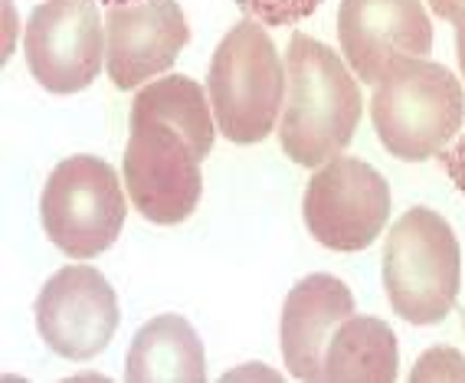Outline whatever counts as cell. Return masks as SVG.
Listing matches in <instances>:
<instances>
[{
    "mask_svg": "<svg viewBox=\"0 0 465 383\" xmlns=\"http://www.w3.org/2000/svg\"><path fill=\"white\" fill-rule=\"evenodd\" d=\"M213 118L191 75L144 85L132 102L125 187L134 210L161 226L183 223L200 203V161L213 151Z\"/></svg>",
    "mask_w": 465,
    "mask_h": 383,
    "instance_id": "cell-1",
    "label": "cell"
},
{
    "mask_svg": "<svg viewBox=\"0 0 465 383\" xmlns=\"http://www.w3.org/2000/svg\"><path fill=\"white\" fill-rule=\"evenodd\" d=\"M285 102L279 144L285 158L318 167L338 158L361 125V85L344 59L305 34L289 40L285 56Z\"/></svg>",
    "mask_w": 465,
    "mask_h": 383,
    "instance_id": "cell-2",
    "label": "cell"
},
{
    "mask_svg": "<svg viewBox=\"0 0 465 383\" xmlns=\"http://www.w3.org/2000/svg\"><path fill=\"white\" fill-rule=\"evenodd\" d=\"M377 138L393 158L426 161L449 148L462 132V83L440 63L403 56L381 75L371 99Z\"/></svg>",
    "mask_w": 465,
    "mask_h": 383,
    "instance_id": "cell-3",
    "label": "cell"
},
{
    "mask_svg": "<svg viewBox=\"0 0 465 383\" xmlns=\"http://www.w3.org/2000/svg\"><path fill=\"white\" fill-rule=\"evenodd\" d=\"M462 285V252L452 226L430 207H413L393 223L383 250V289L410 325H440Z\"/></svg>",
    "mask_w": 465,
    "mask_h": 383,
    "instance_id": "cell-4",
    "label": "cell"
},
{
    "mask_svg": "<svg viewBox=\"0 0 465 383\" xmlns=\"http://www.w3.org/2000/svg\"><path fill=\"white\" fill-rule=\"evenodd\" d=\"M210 105L216 128L232 144H259L279 122L285 95L282 59L266 26L240 20L210 59Z\"/></svg>",
    "mask_w": 465,
    "mask_h": 383,
    "instance_id": "cell-5",
    "label": "cell"
},
{
    "mask_svg": "<svg viewBox=\"0 0 465 383\" xmlns=\"http://www.w3.org/2000/svg\"><path fill=\"white\" fill-rule=\"evenodd\" d=\"M125 191L115 167L92 154L59 161L40 197V220L56 250L73 259L105 252L125 226Z\"/></svg>",
    "mask_w": 465,
    "mask_h": 383,
    "instance_id": "cell-6",
    "label": "cell"
},
{
    "mask_svg": "<svg viewBox=\"0 0 465 383\" xmlns=\"http://www.w3.org/2000/svg\"><path fill=\"white\" fill-rule=\"evenodd\" d=\"M302 213L308 233L328 250H367L391 217V183L364 161L331 158L308 181Z\"/></svg>",
    "mask_w": 465,
    "mask_h": 383,
    "instance_id": "cell-7",
    "label": "cell"
},
{
    "mask_svg": "<svg viewBox=\"0 0 465 383\" xmlns=\"http://www.w3.org/2000/svg\"><path fill=\"white\" fill-rule=\"evenodd\" d=\"M26 66L46 92L73 95L99 79L105 26L95 0H46L34 7L24 34Z\"/></svg>",
    "mask_w": 465,
    "mask_h": 383,
    "instance_id": "cell-8",
    "label": "cell"
},
{
    "mask_svg": "<svg viewBox=\"0 0 465 383\" xmlns=\"http://www.w3.org/2000/svg\"><path fill=\"white\" fill-rule=\"evenodd\" d=\"M34 315L36 331L53 354L92 360L108 348L118 328V299L99 269L66 266L43 285Z\"/></svg>",
    "mask_w": 465,
    "mask_h": 383,
    "instance_id": "cell-9",
    "label": "cell"
},
{
    "mask_svg": "<svg viewBox=\"0 0 465 383\" xmlns=\"http://www.w3.org/2000/svg\"><path fill=\"white\" fill-rule=\"evenodd\" d=\"M338 40L354 75L377 85L391 63L432 50V24L423 0H341Z\"/></svg>",
    "mask_w": 465,
    "mask_h": 383,
    "instance_id": "cell-10",
    "label": "cell"
},
{
    "mask_svg": "<svg viewBox=\"0 0 465 383\" xmlns=\"http://www.w3.org/2000/svg\"><path fill=\"white\" fill-rule=\"evenodd\" d=\"M191 40L177 0H142L105 14V69L115 89H138L167 73Z\"/></svg>",
    "mask_w": 465,
    "mask_h": 383,
    "instance_id": "cell-11",
    "label": "cell"
},
{
    "mask_svg": "<svg viewBox=\"0 0 465 383\" xmlns=\"http://www.w3.org/2000/svg\"><path fill=\"white\" fill-rule=\"evenodd\" d=\"M351 315L354 295L334 275L315 272L292 289L282 309V358L295 380H324V350Z\"/></svg>",
    "mask_w": 465,
    "mask_h": 383,
    "instance_id": "cell-12",
    "label": "cell"
},
{
    "mask_svg": "<svg viewBox=\"0 0 465 383\" xmlns=\"http://www.w3.org/2000/svg\"><path fill=\"white\" fill-rule=\"evenodd\" d=\"M125 377L132 383H200L207 380L203 344L183 318L161 315L134 334Z\"/></svg>",
    "mask_w": 465,
    "mask_h": 383,
    "instance_id": "cell-13",
    "label": "cell"
},
{
    "mask_svg": "<svg viewBox=\"0 0 465 383\" xmlns=\"http://www.w3.org/2000/svg\"><path fill=\"white\" fill-rule=\"evenodd\" d=\"M397 367V334L381 318H344L324 350L328 383H393Z\"/></svg>",
    "mask_w": 465,
    "mask_h": 383,
    "instance_id": "cell-14",
    "label": "cell"
},
{
    "mask_svg": "<svg viewBox=\"0 0 465 383\" xmlns=\"http://www.w3.org/2000/svg\"><path fill=\"white\" fill-rule=\"evenodd\" d=\"M236 7L262 26H295L322 7V0H236Z\"/></svg>",
    "mask_w": 465,
    "mask_h": 383,
    "instance_id": "cell-15",
    "label": "cell"
},
{
    "mask_svg": "<svg viewBox=\"0 0 465 383\" xmlns=\"http://www.w3.org/2000/svg\"><path fill=\"white\" fill-rule=\"evenodd\" d=\"M440 158H442V167H446L449 181L456 183V191L465 197V134L452 144V148L442 151Z\"/></svg>",
    "mask_w": 465,
    "mask_h": 383,
    "instance_id": "cell-16",
    "label": "cell"
},
{
    "mask_svg": "<svg viewBox=\"0 0 465 383\" xmlns=\"http://www.w3.org/2000/svg\"><path fill=\"white\" fill-rule=\"evenodd\" d=\"M430 7H432L436 17L452 20V24H456V20L465 14V0H430Z\"/></svg>",
    "mask_w": 465,
    "mask_h": 383,
    "instance_id": "cell-17",
    "label": "cell"
},
{
    "mask_svg": "<svg viewBox=\"0 0 465 383\" xmlns=\"http://www.w3.org/2000/svg\"><path fill=\"white\" fill-rule=\"evenodd\" d=\"M456 53H459V66H462V75H465V14L456 20Z\"/></svg>",
    "mask_w": 465,
    "mask_h": 383,
    "instance_id": "cell-18",
    "label": "cell"
},
{
    "mask_svg": "<svg viewBox=\"0 0 465 383\" xmlns=\"http://www.w3.org/2000/svg\"><path fill=\"white\" fill-rule=\"evenodd\" d=\"M105 7H125V4H142V0H99Z\"/></svg>",
    "mask_w": 465,
    "mask_h": 383,
    "instance_id": "cell-19",
    "label": "cell"
}]
</instances>
